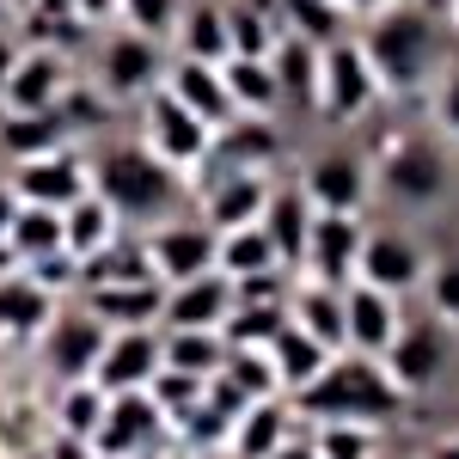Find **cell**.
Instances as JSON below:
<instances>
[{
    "label": "cell",
    "mask_w": 459,
    "mask_h": 459,
    "mask_svg": "<svg viewBox=\"0 0 459 459\" xmlns=\"http://www.w3.org/2000/svg\"><path fill=\"white\" fill-rule=\"evenodd\" d=\"M398 398H404V392L392 386V374L380 368V355L343 350L294 392V411L325 417V423H331V417H343V423H386L392 411H398Z\"/></svg>",
    "instance_id": "1"
},
{
    "label": "cell",
    "mask_w": 459,
    "mask_h": 459,
    "mask_svg": "<svg viewBox=\"0 0 459 459\" xmlns=\"http://www.w3.org/2000/svg\"><path fill=\"white\" fill-rule=\"evenodd\" d=\"M92 190L105 196L110 209L135 227H153L178 209L184 196V172H172L160 153H147L142 142H117L92 160Z\"/></svg>",
    "instance_id": "2"
},
{
    "label": "cell",
    "mask_w": 459,
    "mask_h": 459,
    "mask_svg": "<svg viewBox=\"0 0 459 459\" xmlns=\"http://www.w3.org/2000/svg\"><path fill=\"white\" fill-rule=\"evenodd\" d=\"M368 19H374V25L361 31V49H368L374 74H380V86H392V92L423 86L429 68H435V56H441L435 19H429L423 6H404V0H392V6L368 13Z\"/></svg>",
    "instance_id": "3"
},
{
    "label": "cell",
    "mask_w": 459,
    "mask_h": 459,
    "mask_svg": "<svg viewBox=\"0 0 459 459\" xmlns=\"http://www.w3.org/2000/svg\"><path fill=\"white\" fill-rule=\"evenodd\" d=\"M374 99H380V74L368 62L361 37H331V43H318V99L313 105L325 110L331 123H355Z\"/></svg>",
    "instance_id": "4"
},
{
    "label": "cell",
    "mask_w": 459,
    "mask_h": 459,
    "mask_svg": "<svg viewBox=\"0 0 459 459\" xmlns=\"http://www.w3.org/2000/svg\"><path fill=\"white\" fill-rule=\"evenodd\" d=\"M142 147L160 153L172 172H196V166L214 153V129L190 105H178L166 86H153V92L142 99Z\"/></svg>",
    "instance_id": "5"
},
{
    "label": "cell",
    "mask_w": 459,
    "mask_h": 459,
    "mask_svg": "<svg viewBox=\"0 0 459 459\" xmlns=\"http://www.w3.org/2000/svg\"><path fill=\"white\" fill-rule=\"evenodd\" d=\"M166 80V43L160 37H142V31H110L99 43V68H92V86L105 92L110 105H142L147 92Z\"/></svg>",
    "instance_id": "6"
},
{
    "label": "cell",
    "mask_w": 459,
    "mask_h": 459,
    "mask_svg": "<svg viewBox=\"0 0 459 459\" xmlns=\"http://www.w3.org/2000/svg\"><path fill=\"white\" fill-rule=\"evenodd\" d=\"M142 246H147V264H153V276L172 288V282H190V276L214 270L221 233H214L209 221H178V214H166V221H153V227L142 233Z\"/></svg>",
    "instance_id": "7"
},
{
    "label": "cell",
    "mask_w": 459,
    "mask_h": 459,
    "mask_svg": "<svg viewBox=\"0 0 459 459\" xmlns=\"http://www.w3.org/2000/svg\"><path fill=\"white\" fill-rule=\"evenodd\" d=\"M361 239H368V227H361L355 214L313 209L307 251H300V270H307V282H331V288L355 282V257H361Z\"/></svg>",
    "instance_id": "8"
},
{
    "label": "cell",
    "mask_w": 459,
    "mask_h": 459,
    "mask_svg": "<svg viewBox=\"0 0 459 459\" xmlns=\"http://www.w3.org/2000/svg\"><path fill=\"white\" fill-rule=\"evenodd\" d=\"M166 411L153 404V392H110V404H105V423H99V435H92V454H105V459H135L147 454L160 435H166Z\"/></svg>",
    "instance_id": "9"
},
{
    "label": "cell",
    "mask_w": 459,
    "mask_h": 459,
    "mask_svg": "<svg viewBox=\"0 0 459 459\" xmlns=\"http://www.w3.org/2000/svg\"><path fill=\"white\" fill-rule=\"evenodd\" d=\"M6 184H13V196H19V203L68 209V203H80V196L92 190V160H80V153H68V147H56V153L19 160Z\"/></svg>",
    "instance_id": "10"
},
{
    "label": "cell",
    "mask_w": 459,
    "mask_h": 459,
    "mask_svg": "<svg viewBox=\"0 0 459 459\" xmlns=\"http://www.w3.org/2000/svg\"><path fill=\"white\" fill-rule=\"evenodd\" d=\"M105 337L110 325L86 313H56L43 325V368L56 374V386H68V380H92V368H99V355H105Z\"/></svg>",
    "instance_id": "11"
},
{
    "label": "cell",
    "mask_w": 459,
    "mask_h": 459,
    "mask_svg": "<svg viewBox=\"0 0 459 459\" xmlns=\"http://www.w3.org/2000/svg\"><path fill=\"white\" fill-rule=\"evenodd\" d=\"M166 368V350H160V325H123L105 337V355L92 368V380L105 392H142L153 374Z\"/></svg>",
    "instance_id": "12"
},
{
    "label": "cell",
    "mask_w": 459,
    "mask_h": 459,
    "mask_svg": "<svg viewBox=\"0 0 459 459\" xmlns=\"http://www.w3.org/2000/svg\"><path fill=\"white\" fill-rule=\"evenodd\" d=\"M68 56L62 49H43V43H25L19 62H13V80L0 92V110H62L68 99Z\"/></svg>",
    "instance_id": "13"
},
{
    "label": "cell",
    "mask_w": 459,
    "mask_h": 459,
    "mask_svg": "<svg viewBox=\"0 0 459 459\" xmlns=\"http://www.w3.org/2000/svg\"><path fill=\"white\" fill-rule=\"evenodd\" d=\"M233 313V276L227 270H203L190 282L166 288V307H160V331H221Z\"/></svg>",
    "instance_id": "14"
},
{
    "label": "cell",
    "mask_w": 459,
    "mask_h": 459,
    "mask_svg": "<svg viewBox=\"0 0 459 459\" xmlns=\"http://www.w3.org/2000/svg\"><path fill=\"white\" fill-rule=\"evenodd\" d=\"M166 92H172L178 105H190L209 129H227L233 117H239V105H233V92H227V74H221V62H196V56H172L166 62V80H160Z\"/></svg>",
    "instance_id": "15"
},
{
    "label": "cell",
    "mask_w": 459,
    "mask_h": 459,
    "mask_svg": "<svg viewBox=\"0 0 459 459\" xmlns=\"http://www.w3.org/2000/svg\"><path fill=\"white\" fill-rule=\"evenodd\" d=\"M294 184L307 190L313 209H331V214H355L368 203V166H361L355 153H318V160L300 166Z\"/></svg>",
    "instance_id": "16"
},
{
    "label": "cell",
    "mask_w": 459,
    "mask_h": 459,
    "mask_svg": "<svg viewBox=\"0 0 459 459\" xmlns=\"http://www.w3.org/2000/svg\"><path fill=\"white\" fill-rule=\"evenodd\" d=\"M343 331H350L355 355H386L392 337H398V307H392L386 288L343 282Z\"/></svg>",
    "instance_id": "17"
},
{
    "label": "cell",
    "mask_w": 459,
    "mask_h": 459,
    "mask_svg": "<svg viewBox=\"0 0 459 459\" xmlns=\"http://www.w3.org/2000/svg\"><path fill=\"white\" fill-rule=\"evenodd\" d=\"M355 282L404 294V288L423 282V251L411 246L404 233H368L361 239V257H355Z\"/></svg>",
    "instance_id": "18"
},
{
    "label": "cell",
    "mask_w": 459,
    "mask_h": 459,
    "mask_svg": "<svg viewBox=\"0 0 459 459\" xmlns=\"http://www.w3.org/2000/svg\"><path fill=\"white\" fill-rule=\"evenodd\" d=\"M86 294V313L110 325V331H123V325H160V307H166V282H99V288H80Z\"/></svg>",
    "instance_id": "19"
},
{
    "label": "cell",
    "mask_w": 459,
    "mask_h": 459,
    "mask_svg": "<svg viewBox=\"0 0 459 459\" xmlns=\"http://www.w3.org/2000/svg\"><path fill=\"white\" fill-rule=\"evenodd\" d=\"M441 361H447V343L435 325H417V331H398L392 350L380 355V368L392 374L398 392H423L429 380H441Z\"/></svg>",
    "instance_id": "20"
},
{
    "label": "cell",
    "mask_w": 459,
    "mask_h": 459,
    "mask_svg": "<svg viewBox=\"0 0 459 459\" xmlns=\"http://www.w3.org/2000/svg\"><path fill=\"white\" fill-rule=\"evenodd\" d=\"M380 184H386L392 196H404V203H435V196L447 190V166H441L435 147L404 142L380 160Z\"/></svg>",
    "instance_id": "21"
},
{
    "label": "cell",
    "mask_w": 459,
    "mask_h": 459,
    "mask_svg": "<svg viewBox=\"0 0 459 459\" xmlns=\"http://www.w3.org/2000/svg\"><path fill=\"white\" fill-rule=\"evenodd\" d=\"M264 203H270V184H264V172H221V184H209L203 190V221H209L214 233H227V227H251L257 214H264Z\"/></svg>",
    "instance_id": "22"
},
{
    "label": "cell",
    "mask_w": 459,
    "mask_h": 459,
    "mask_svg": "<svg viewBox=\"0 0 459 459\" xmlns=\"http://www.w3.org/2000/svg\"><path fill=\"white\" fill-rule=\"evenodd\" d=\"M257 227L270 233V246L282 257L288 270H300V251H307V227H313V203H307V190L300 184H270V203L257 214Z\"/></svg>",
    "instance_id": "23"
},
{
    "label": "cell",
    "mask_w": 459,
    "mask_h": 459,
    "mask_svg": "<svg viewBox=\"0 0 459 459\" xmlns=\"http://www.w3.org/2000/svg\"><path fill=\"white\" fill-rule=\"evenodd\" d=\"M288 318L313 337V343H325L331 355L350 350V331H343V288L331 282H300L294 288V300H288Z\"/></svg>",
    "instance_id": "24"
},
{
    "label": "cell",
    "mask_w": 459,
    "mask_h": 459,
    "mask_svg": "<svg viewBox=\"0 0 459 459\" xmlns=\"http://www.w3.org/2000/svg\"><path fill=\"white\" fill-rule=\"evenodd\" d=\"M110 239H123V214L110 209L99 190H86L80 203L62 209V251H68V257L86 264V257H92V251H105Z\"/></svg>",
    "instance_id": "25"
},
{
    "label": "cell",
    "mask_w": 459,
    "mask_h": 459,
    "mask_svg": "<svg viewBox=\"0 0 459 459\" xmlns=\"http://www.w3.org/2000/svg\"><path fill=\"white\" fill-rule=\"evenodd\" d=\"M68 135L74 129L62 123V110H0V153H6L13 166L68 147Z\"/></svg>",
    "instance_id": "26"
},
{
    "label": "cell",
    "mask_w": 459,
    "mask_h": 459,
    "mask_svg": "<svg viewBox=\"0 0 459 459\" xmlns=\"http://www.w3.org/2000/svg\"><path fill=\"white\" fill-rule=\"evenodd\" d=\"M49 318H56V294L43 282H31L25 270L0 282V337H43Z\"/></svg>",
    "instance_id": "27"
},
{
    "label": "cell",
    "mask_w": 459,
    "mask_h": 459,
    "mask_svg": "<svg viewBox=\"0 0 459 459\" xmlns=\"http://www.w3.org/2000/svg\"><path fill=\"white\" fill-rule=\"evenodd\" d=\"M172 43H178V56L227 62V56H233V49H227V6H221V0H184Z\"/></svg>",
    "instance_id": "28"
},
{
    "label": "cell",
    "mask_w": 459,
    "mask_h": 459,
    "mask_svg": "<svg viewBox=\"0 0 459 459\" xmlns=\"http://www.w3.org/2000/svg\"><path fill=\"white\" fill-rule=\"evenodd\" d=\"M288 404L282 398H251L246 411L233 417V459H270L288 441Z\"/></svg>",
    "instance_id": "29"
},
{
    "label": "cell",
    "mask_w": 459,
    "mask_h": 459,
    "mask_svg": "<svg viewBox=\"0 0 459 459\" xmlns=\"http://www.w3.org/2000/svg\"><path fill=\"white\" fill-rule=\"evenodd\" d=\"M214 153L233 166V172H257L282 153V135L270 129V117H233L227 129H214Z\"/></svg>",
    "instance_id": "30"
},
{
    "label": "cell",
    "mask_w": 459,
    "mask_h": 459,
    "mask_svg": "<svg viewBox=\"0 0 459 459\" xmlns=\"http://www.w3.org/2000/svg\"><path fill=\"white\" fill-rule=\"evenodd\" d=\"M221 74H227V92H233L239 117H270V110L282 105V86H276L270 56H227Z\"/></svg>",
    "instance_id": "31"
},
{
    "label": "cell",
    "mask_w": 459,
    "mask_h": 459,
    "mask_svg": "<svg viewBox=\"0 0 459 459\" xmlns=\"http://www.w3.org/2000/svg\"><path fill=\"white\" fill-rule=\"evenodd\" d=\"M270 68H276L282 99H294V105H313V99H318V43H313V37L282 31V37H276V49H270Z\"/></svg>",
    "instance_id": "32"
},
{
    "label": "cell",
    "mask_w": 459,
    "mask_h": 459,
    "mask_svg": "<svg viewBox=\"0 0 459 459\" xmlns=\"http://www.w3.org/2000/svg\"><path fill=\"white\" fill-rule=\"evenodd\" d=\"M19 25H25L19 43H43V49H62V56L92 31L74 0H31V6H19Z\"/></svg>",
    "instance_id": "33"
},
{
    "label": "cell",
    "mask_w": 459,
    "mask_h": 459,
    "mask_svg": "<svg viewBox=\"0 0 459 459\" xmlns=\"http://www.w3.org/2000/svg\"><path fill=\"white\" fill-rule=\"evenodd\" d=\"M270 361H276V380H282V392L294 398V392H300V386L318 374V368L331 361V350H325V343H313V337H307V331L288 318L282 331H276V343H270Z\"/></svg>",
    "instance_id": "34"
},
{
    "label": "cell",
    "mask_w": 459,
    "mask_h": 459,
    "mask_svg": "<svg viewBox=\"0 0 459 459\" xmlns=\"http://www.w3.org/2000/svg\"><path fill=\"white\" fill-rule=\"evenodd\" d=\"M282 325H288V300H233L221 337H227V350H270Z\"/></svg>",
    "instance_id": "35"
},
{
    "label": "cell",
    "mask_w": 459,
    "mask_h": 459,
    "mask_svg": "<svg viewBox=\"0 0 459 459\" xmlns=\"http://www.w3.org/2000/svg\"><path fill=\"white\" fill-rule=\"evenodd\" d=\"M0 239L19 251V264H31V257H49V251H62V209H43V203H19Z\"/></svg>",
    "instance_id": "36"
},
{
    "label": "cell",
    "mask_w": 459,
    "mask_h": 459,
    "mask_svg": "<svg viewBox=\"0 0 459 459\" xmlns=\"http://www.w3.org/2000/svg\"><path fill=\"white\" fill-rule=\"evenodd\" d=\"M160 350H166V368L196 374V380L227 368V337L221 331H160Z\"/></svg>",
    "instance_id": "37"
},
{
    "label": "cell",
    "mask_w": 459,
    "mask_h": 459,
    "mask_svg": "<svg viewBox=\"0 0 459 459\" xmlns=\"http://www.w3.org/2000/svg\"><path fill=\"white\" fill-rule=\"evenodd\" d=\"M282 257L270 246V233L251 221V227H227L221 233V251H214V270H227V276H257V270H276ZM288 270V264H282Z\"/></svg>",
    "instance_id": "38"
},
{
    "label": "cell",
    "mask_w": 459,
    "mask_h": 459,
    "mask_svg": "<svg viewBox=\"0 0 459 459\" xmlns=\"http://www.w3.org/2000/svg\"><path fill=\"white\" fill-rule=\"evenodd\" d=\"M105 404L110 392L99 380H68L62 398H56V435H80V441H92L99 423H105Z\"/></svg>",
    "instance_id": "39"
},
{
    "label": "cell",
    "mask_w": 459,
    "mask_h": 459,
    "mask_svg": "<svg viewBox=\"0 0 459 459\" xmlns=\"http://www.w3.org/2000/svg\"><path fill=\"white\" fill-rule=\"evenodd\" d=\"M276 13H264V6H251V0H227V49L233 56H270L276 49Z\"/></svg>",
    "instance_id": "40"
},
{
    "label": "cell",
    "mask_w": 459,
    "mask_h": 459,
    "mask_svg": "<svg viewBox=\"0 0 459 459\" xmlns=\"http://www.w3.org/2000/svg\"><path fill=\"white\" fill-rule=\"evenodd\" d=\"M246 398H282V380H276V361L270 350H227V368H221Z\"/></svg>",
    "instance_id": "41"
},
{
    "label": "cell",
    "mask_w": 459,
    "mask_h": 459,
    "mask_svg": "<svg viewBox=\"0 0 459 459\" xmlns=\"http://www.w3.org/2000/svg\"><path fill=\"white\" fill-rule=\"evenodd\" d=\"M147 392H153V404L166 411V423H172V417L184 423V417H190V411L209 398V380H196V374H178V368H160V374L147 380Z\"/></svg>",
    "instance_id": "42"
},
{
    "label": "cell",
    "mask_w": 459,
    "mask_h": 459,
    "mask_svg": "<svg viewBox=\"0 0 459 459\" xmlns=\"http://www.w3.org/2000/svg\"><path fill=\"white\" fill-rule=\"evenodd\" d=\"M178 13H184V0H117V19L142 37H160V43H172Z\"/></svg>",
    "instance_id": "43"
},
{
    "label": "cell",
    "mask_w": 459,
    "mask_h": 459,
    "mask_svg": "<svg viewBox=\"0 0 459 459\" xmlns=\"http://www.w3.org/2000/svg\"><path fill=\"white\" fill-rule=\"evenodd\" d=\"M313 447H318L325 459H374V429L331 417V423H325V435H318Z\"/></svg>",
    "instance_id": "44"
},
{
    "label": "cell",
    "mask_w": 459,
    "mask_h": 459,
    "mask_svg": "<svg viewBox=\"0 0 459 459\" xmlns=\"http://www.w3.org/2000/svg\"><path fill=\"white\" fill-rule=\"evenodd\" d=\"M282 6L294 13V19H300V25H307L300 37H313V43H331V37H343V19H337L325 0H282Z\"/></svg>",
    "instance_id": "45"
},
{
    "label": "cell",
    "mask_w": 459,
    "mask_h": 459,
    "mask_svg": "<svg viewBox=\"0 0 459 459\" xmlns=\"http://www.w3.org/2000/svg\"><path fill=\"white\" fill-rule=\"evenodd\" d=\"M233 300H288V270H257V276H233Z\"/></svg>",
    "instance_id": "46"
},
{
    "label": "cell",
    "mask_w": 459,
    "mask_h": 459,
    "mask_svg": "<svg viewBox=\"0 0 459 459\" xmlns=\"http://www.w3.org/2000/svg\"><path fill=\"white\" fill-rule=\"evenodd\" d=\"M43 459H92V441H80V435H56V441L43 447Z\"/></svg>",
    "instance_id": "47"
},
{
    "label": "cell",
    "mask_w": 459,
    "mask_h": 459,
    "mask_svg": "<svg viewBox=\"0 0 459 459\" xmlns=\"http://www.w3.org/2000/svg\"><path fill=\"white\" fill-rule=\"evenodd\" d=\"M441 123L459 135V68L447 74V86H441Z\"/></svg>",
    "instance_id": "48"
},
{
    "label": "cell",
    "mask_w": 459,
    "mask_h": 459,
    "mask_svg": "<svg viewBox=\"0 0 459 459\" xmlns=\"http://www.w3.org/2000/svg\"><path fill=\"white\" fill-rule=\"evenodd\" d=\"M19 49H25V43H19V37H13V25H6V31H0V92H6V80H13V62H19Z\"/></svg>",
    "instance_id": "49"
},
{
    "label": "cell",
    "mask_w": 459,
    "mask_h": 459,
    "mask_svg": "<svg viewBox=\"0 0 459 459\" xmlns=\"http://www.w3.org/2000/svg\"><path fill=\"white\" fill-rule=\"evenodd\" d=\"M74 6H80V19H86V25H105L110 13H117V0H74Z\"/></svg>",
    "instance_id": "50"
},
{
    "label": "cell",
    "mask_w": 459,
    "mask_h": 459,
    "mask_svg": "<svg viewBox=\"0 0 459 459\" xmlns=\"http://www.w3.org/2000/svg\"><path fill=\"white\" fill-rule=\"evenodd\" d=\"M270 459H325V454H318L313 441H282V447H276Z\"/></svg>",
    "instance_id": "51"
},
{
    "label": "cell",
    "mask_w": 459,
    "mask_h": 459,
    "mask_svg": "<svg viewBox=\"0 0 459 459\" xmlns=\"http://www.w3.org/2000/svg\"><path fill=\"white\" fill-rule=\"evenodd\" d=\"M13 270H19V251H13V246H6V239H0V282H6Z\"/></svg>",
    "instance_id": "52"
},
{
    "label": "cell",
    "mask_w": 459,
    "mask_h": 459,
    "mask_svg": "<svg viewBox=\"0 0 459 459\" xmlns=\"http://www.w3.org/2000/svg\"><path fill=\"white\" fill-rule=\"evenodd\" d=\"M337 6H350V13H380V6H392V0H337Z\"/></svg>",
    "instance_id": "53"
},
{
    "label": "cell",
    "mask_w": 459,
    "mask_h": 459,
    "mask_svg": "<svg viewBox=\"0 0 459 459\" xmlns=\"http://www.w3.org/2000/svg\"><path fill=\"white\" fill-rule=\"evenodd\" d=\"M13 19H19V13H13V0H0V31H6Z\"/></svg>",
    "instance_id": "54"
},
{
    "label": "cell",
    "mask_w": 459,
    "mask_h": 459,
    "mask_svg": "<svg viewBox=\"0 0 459 459\" xmlns=\"http://www.w3.org/2000/svg\"><path fill=\"white\" fill-rule=\"evenodd\" d=\"M429 459H459V441H447V447H435Z\"/></svg>",
    "instance_id": "55"
},
{
    "label": "cell",
    "mask_w": 459,
    "mask_h": 459,
    "mask_svg": "<svg viewBox=\"0 0 459 459\" xmlns=\"http://www.w3.org/2000/svg\"><path fill=\"white\" fill-rule=\"evenodd\" d=\"M19 459H43V447H37V454H19Z\"/></svg>",
    "instance_id": "56"
},
{
    "label": "cell",
    "mask_w": 459,
    "mask_h": 459,
    "mask_svg": "<svg viewBox=\"0 0 459 459\" xmlns=\"http://www.w3.org/2000/svg\"><path fill=\"white\" fill-rule=\"evenodd\" d=\"M19 6H31V0H13V13H19Z\"/></svg>",
    "instance_id": "57"
},
{
    "label": "cell",
    "mask_w": 459,
    "mask_h": 459,
    "mask_svg": "<svg viewBox=\"0 0 459 459\" xmlns=\"http://www.w3.org/2000/svg\"><path fill=\"white\" fill-rule=\"evenodd\" d=\"M92 459H105V454H92Z\"/></svg>",
    "instance_id": "58"
}]
</instances>
